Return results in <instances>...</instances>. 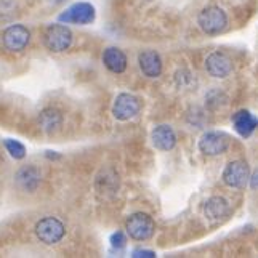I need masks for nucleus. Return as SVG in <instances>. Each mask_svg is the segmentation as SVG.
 <instances>
[{
	"label": "nucleus",
	"instance_id": "obj_1",
	"mask_svg": "<svg viewBox=\"0 0 258 258\" xmlns=\"http://www.w3.org/2000/svg\"><path fill=\"white\" fill-rule=\"evenodd\" d=\"M43 45L51 53H63L73 45V32L64 23L50 24L43 32Z\"/></svg>",
	"mask_w": 258,
	"mask_h": 258
},
{
	"label": "nucleus",
	"instance_id": "obj_2",
	"mask_svg": "<svg viewBox=\"0 0 258 258\" xmlns=\"http://www.w3.org/2000/svg\"><path fill=\"white\" fill-rule=\"evenodd\" d=\"M198 24L204 34L217 35L223 32L228 26V16L223 8L220 7H206L198 16Z\"/></svg>",
	"mask_w": 258,
	"mask_h": 258
},
{
	"label": "nucleus",
	"instance_id": "obj_3",
	"mask_svg": "<svg viewBox=\"0 0 258 258\" xmlns=\"http://www.w3.org/2000/svg\"><path fill=\"white\" fill-rule=\"evenodd\" d=\"M125 229H127V234L133 241H148V239L153 237L156 225H154V220L151 218L148 213L137 212V213H132L127 218Z\"/></svg>",
	"mask_w": 258,
	"mask_h": 258
},
{
	"label": "nucleus",
	"instance_id": "obj_4",
	"mask_svg": "<svg viewBox=\"0 0 258 258\" xmlns=\"http://www.w3.org/2000/svg\"><path fill=\"white\" fill-rule=\"evenodd\" d=\"M66 234V228L63 221L56 217H45L35 225V236L39 237V241L47 245H55L63 241Z\"/></svg>",
	"mask_w": 258,
	"mask_h": 258
},
{
	"label": "nucleus",
	"instance_id": "obj_5",
	"mask_svg": "<svg viewBox=\"0 0 258 258\" xmlns=\"http://www.w3.org/2000/svg\"><path fill=\"white\" fill-rule=\"evenodd\" d=\"M96 18L95 7L88 2H76L71 7H68L63 13H59L58 21L64 24H79L87 26L92 24Z\"/></svg>",
	"mask_w": 258,
	"mask_h": 258
},
{
	"label": "nucleus",
	"instance_id": "obj_6",
	"mask_svg": "<svg viewBox=\"0 0 258 258\" xmlns=\"http://www.w3.org/2000/svg\"><path fill=\"white\" fill-rule=\"evenodd\" d=\"M31 42V31L23 24H12L2 32V43L7 51L21 53Z\"/></svg>",
	"mask_w": 258,
	"mask_h": 258
},
{
	"label": "nucleus",
	"instance_id": "obj_7",
	"mask_svg": "<svg viewBox=\"0 0 258 258\" xmlns=\"http://www.w3.org/2000/svg\"><path fill=\"white\" fill-rule=\"evenodd\" d=\"M229 135H226L225 132H207L204 133L199 140V151L204 156H220L226 153V149L229 148Z\"/></svg>",
	"mask_w": 258,
	"mask_h": 258
},
{
	"label": "nucleus",
	"instance_id": "obj_8",
	"mask_svg": "<svg viewBox=\"0 0 258 258\" xmlns=\"http://www.w3.org/2000/svg\"><path fill=\"white\" fill-rule=\"evenodd\" d=\"M141 109V103L135 95L120 93L115 98L112 104V115L120 122H127L133 117H137Z\"/></svg>",
	"mask_w": 258,
	"mask_h": 258
},
{
	"label": "nucleus",
	"instance_id": "obj_9",
	"mask_svg": "<svg viewBox=\"0 0 258 258\" xmlns=\"http://www.w3.org/2000/svg\"><path fill=\"white\" fill-rule=\"evenodd\" d=\"M250 181V168L244 161H233L223 170V183L229 188L241 189Z\"/></svg>",
	"mask_w": 258,
	"mask_h": 258
},
{
	"label": "nucleus",
	"instance_id": "obj_10",
	"mask_svg": "<svg viewBox=\"0 0 258 258\" xmlns=\"http://www.w3.org/2000/svg\"><path fill=\"white\" fill-rule=\"evenodd\" d=\"M206 69L212 77L225 79L233 73V61L221 51H213L206 59Z\"/></svg>",
	"mask_w": 258,
	"mask_h": 258
},
{
	"label": "nucleus",
	"instance_id": "obj_11",
	"mask_svg": "<svg viewBox=\"0 0 258 258\" xmlns=\"http://www.w3.org/2000/svg\"><path fill=\"white\" fill-rule=\"evenodd\" d=\"M138 66L146 77H159L162 74V59L154 50H145L138 55Z\"/></svg>",
	"mask_w": 258,
	"mask_h": 258
},
{
	"label": "nucleus",
	"instance_id": "obj_12",
	"mask_svg": "<svg viewBox=\"0 0 258 258\" xmlns=\"http://www.w3.org/2000/svg\"><path fill=\"white\" fill-rule=\"evenodd\" d=\"M229 213V202L223 196H212L204 204V217L209 221H220Z\"/></svg>",
	"mask_w": 258,
	"mask_h": 258
},
{
	"label": "nucleus",
	"instance_id": "obj_13",
	"mask_svg": "<svg viewBox=\"0 0 258 258\" xmlns=\"http://www.w3.org/2000/svg\"><path fill=\"white\" fill-rule=\"evenodd\" d=\"M151 141L159 151H170L176 145V133L170 125H159L151 132Z\"/></svg>",
	"mask_w": 258,
	"mask_h": 258
},
{
	"label": "nucleus",
	"instance_id": "obj_14",
	"mask_svg": "<svg viewBox=\"0 0 258 258\" xmlns=\"http://www.w3.org/2000/svg\"><path fill=\"white\" fill-rule=\"evenodd\" d=\"M15 180H16V184L20 186L23 191L34 192L35 189L39 188L42 176H40L39 168H35L32 165H28V167H23V168L18 170Z\"/></svg>",
	"mask_w": 258,
	"mask_h": 258
},
{
	"label": "nucleus",
	"instance_id": "obj_15",
	"mask_svg": "<svg viewBox=\"0 0 258 258\" xmlns=\"http://www.w3.org/2000/svg\"><path fill=\"white\" fill-rule=\"evenodd\" d=\"M103 63L114 74H122L127 69V55L117 47H109L103 53Z\"/></svg>",
	"mask_w": 258,
	"mask_h": 258
},
{
	"label": "nucleus",
	"instance_id": "obj_16",
	"mask_svg": "<svg viewBox=\"0 0 258 258\" xmlns=\"http://www.w3.org/2000/svg\"><path fill=\"white\" fill-rule=\"evenodd\" d=\"M233 125H234V130L239 133V135L247 138V137H250L252 133L256 130L258 119L255 117V115L250 111L242 109V111H237L233 115Z\"/></svg>",
	"mask_w": 258,
	"mask_h": 258
},
{
	"label": "nucleus",
	"instance_id": "obj_17",
	"mask_svg": "<svg viewBox=\"0 0 258 258\" xmlns=\"http://www.w3.org/2000/svg\"><path fill=\"white\" fill-rule=\"evenodd\" d=\"M37 122L42 132L51 135V133H56L61 128V125H63V114L55 108H45L43 111H40Z\"/></svg>",
	"mask_w": 258,
	"mask_h": 258
},
{
	"label": "nucleus",
	"instance_id": "obj_18",
	"mask_svg": "<svg viewBox=\"0 0 258 258\" xmlns=\"http://www.w3.org/2000/svg\"><path fill=\"white\" fill-rule=\"evenodd\" d=\"M98 181H103V186H96L100 192H115L119 186V176L112 170H103L101 175H98Z\"/></svg>",
	"mask_w": 258,
	"mask_h": 258
},
{
	"label": "nucleus",
	"instance_id": "obj_19",
	"mask_svg": "<svg viewBox=\"0 0 258 258\" xmlns=\"http://www.w3.org/2000/svg\"><path fill=\"white\" fill-rule=\"evenodd\" d=\"M4 146H5L7 153L10 154L13 159H16V161H21V159L26 157V146L21 143V141L13 140V138H5Z\"/></svg>",
	"mask_w": 258,
	"mask_h": 258
},
{
	"label": "nucleus",
	"instance_id": "obj_20",
	"mask_svg": "<svg viewBox=\"0 0 258 258\" xmlns=\"http://www.w3.org/2000/svg\"><path fill=\"white\" fill-rule=\"evenodd\" d=\"M109 242L114 248H117V250H120V248H123L127 245V236L122 233V231H117V233H114L109 239Z\"/></svg>",
	"mask_w": 258,
	"mask_h": 258
},
{
	"label": "nucleus",
	"instance_id": "obj_21",
	"mask_svg": "<svg viewBox=\"0 0 258 258\" xmlns=\"http://www.w3.org/2000/svg\"><path fill=\"white\" fill-rule=\"evenodd\" d=\"M132 256L133 258H154L156 253L153 250H141V248H138V250H133Z\"/></svg>",
	"mask_w": 258,
	"mask_h": 258
},
{
	"label": "nucleus",
	"instance_id": "obj_22",
	"mask_svg": "<svg viewBox=\"0 0 258 258\" xmlns=\"http://www.w3.org/2000/svg\"><path fill=\"white\" fill-rule=\"evenodd\" d=\"M250 188H253V189L258 188V170L250 176Z\"/></svg>",
	"mask_w": 258,
	"mask_h": 258
},
{
	"label": "nucleus",
	"instance_id": "obj_23",
	"mask_svg": "<svg viewBox=\"0 0 258 258\" xmlns=\"http://www.w3.org/2000/svg\"><path fill=\"white\" fill-rule=\"evenodd\" d=\"M48 2H50L51 5H59V4H63V2H66V0H48Z\"/></svg>",
	"mask_w": 258,
	"mask_h": 258
},
{
	"label": "nucleus",
	"instance_id": "obj_24",
	"mask_svg": "<svg viewBox=\"0 0 258 258\" xmlns=\"http://www.w3.org/2000/svg\"><path fill=\"white\" fill-rule=\"evenodd\" d=\"M0 162H2V157H0Z\"/></svg>",
	"mask_w": 258,
	"mask_h": 258
}]
</instances>
